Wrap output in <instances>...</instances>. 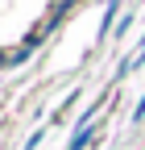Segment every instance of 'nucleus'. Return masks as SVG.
Masks as SVG:
<instances>
[{
    "instance_id": "obj_1",
    "label": "nucleus",
    "mask_w": 145,
    "mask_h": 150,
    "mask_svg": "<svg viewBox=\"0 0 145 150\" xmlns=\"http://www.w3.org/2000/svg\"><path fill=\"white\" fill-rule=\"evenodd\" d=\"M116 13H120V0H108V8H104V25H100V33H104V38H108V29H112Z\"/></svg>"
},
{
    "instance_id": "obj_2",
    "label": "nucleus",
    "mask_w": 145,
    "mask_h": 150,
    "mask_svg": "<svg viewBox=\"0 0 145 150\" xmlns=\"http://www.w3.org/2000/svg\"><path fill=\"white\" fill-rule=\"evenodd\" d=\"M141 117H145V96H141V104L133 108V121H141Z\"/></svg>"
}]
</instances>
